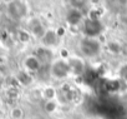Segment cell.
<instances>
[{"mask_svg": "<svg viewBox=\"0 0 127 119\" xmlns=\"http://www.w3.org/2000/svg\"><path fill=\"white\" fill-rule=\"evenodd\" d=\"M6 9L9 16L14 20H21L29 14V6L25 1H10Z\"/></svg>", "mask_w": 127, "mask_h": 119, "instance_id": "cell-2", "label": "cell"}, {"mask_svg": "<svg viewBox=\"0 0 127 119\" xmlns=\"http://www.w3.org/2000/svg\"><path fill=\"white\" fill-rule=\"evenodd\" d=\"M16 79H18L19 84H21V85H24V87H28V85H30V84L32 83V77H31V74L28 73L26 70H23V72L18 73Z\"/></svg>", "mask_w": 127, "mask_h": 119, "instance_id": "cell-11", "label": "cell"}, {"mask_svg": "<svg viewBox=\"0 0 127 119\" xmlns=\"http://www.w3.org/2000/svg\"><path fill=\"white\" fill-rule=\"evenodd\" d=\"M6 94H8V97H9V98L15 99V98H18V97H19V90H18L15 87H11V88H9V89H8Z\"/></svg>", "mask_w": 127, "mask_h": 119, "instance_id": "cell-17", "label": "cell"}, {"mask_svg": "<svg viewBox=\"0 0 127 119\" xmlns=\"http://www.w3.org/2000/svg\"><path fill=\"white\" fill-rule=\"evenodd\" d=\"M10 117L13 119H21L24 117V110L20 108V107H14L11 110H10Z\"/></svg>", "mask_w": 127, "mask_h": 119, "instance_id": "cell-14", "label": "cell"}, {"mask_svg": "<svg viewBox=\"0 0 127 119\" xmlns=\"http://www.w3.org/2000/svg\"><path fill=\"white\" fill-rule=\"evenodd\" d=\"M30 38H31V34L28 30H19L18 31V39L21 43H29L30 41Z\"/></svg>", "mask_w": 127, "mask_h": 119, "instance_id": "cell-13", "label": "cell"}, {"mask_svg": "<svg viewBox=\"0 0 127 119\" xmlns=\"http://www.w3.org/2000/svg\"><path fill=\"white\" fill-rule=\"evenodd\" d=\"M29 29H30V34H32L34 36L40 38V39L45 35V33L47 30L44 26V24L41 23V20L37 19V18H34L29 21Z\"/></svg>", "mask_w": 127, "mask_h": 119, "instance_id": "cell-7", "label": "cell"}, {"mask_svg": "<svg viewBox=\"0 0 127 119\" xmlns=\"http://www.w3.org/2000/svg\"><path fill=\"white\" fill-rule=\"evenodd\" d=\"M67 64H69V68H70V72L74 73L75 75H81L85 73L86 68H85V63L81 58H69L67 59Z\"/></svg>", "mask_w": 127, "mask_h": 119, "instance_id": "cell-6", "label": "cell"}, {"mask_svg": "<svg viewBox=\"0 0 127 119\" xmlns=\"http://www.w3.org/2000/svg\"><path fill=\"white\" fill-rule=\"evenodd\" d=\"M41 67L40 60L35 56V55H29L24 59V68L26 69V72H37Z\"/></svg>", "mask_w": 127, "mask_h": 119, "instance_id": "cell-9", "label": "cell"}, {"mask_svg": "<svg viewBox=\"0 0 127 119\" xmlns=\"http://www.w3.org/2000/svg\"><path fill=\"white\" fill-rule=\"evenodd\" d=\"M0 20H1V14H0Z\"/></svg>", "mask_w": 127, "mask_h": 119, "instance_id": "cell-18", "label": "cell"}, {"mask_svg": "<svg viewBox=\"0 0 127 119\" xmlns=\"http://www.w3.org/2000/svg\"><path fill=\"white\" fill-rule=\"evenodd\" d=\"M56 95H57V92H56V89L52 88V87H46V88L42 90V97H44L45 99H47V102L54 100V99L56 98Z\"/></svg>", "mask_w": 127, "mask_h": 119, "instance_id": "cell-12", "label": "cell"}, {"mask_svg": "<svg viewBox=\"0 0 127 119\" xmlns=\"http://www.w3.org/2000/svg\"><path fill=\"white\" fill-rule=\"evenodd\" d=\"M82 20H84V14H82L81 10L75 9V8H70L67 10V13H66V21L70 25V28L79 26Z\"/></svg>", "mask_w": 127, "mask_h": 119, "instance_id": "cell-5", "label": "cell"}, {"mask_svg": "<svg viewBox=\"0 0 127 119\" xmlns=\"http://www.w3.org/2000/svg\"><path fill=\"white\" fill-rule=\"evenodd\" d=\"M41 43H42V46L47 48V49H50L52 46H56L57 43H59V36H57L56 31L52 30V29H47L45 35L41 38Z\"/></svg>", "mask_w": 127, "mask_h": 119, "instance_id": "cell-8", "label": "cell"}, {"mask_svg": "<svg viewBox=\"0 0 127 119\" xmlns=\"http://www.w3.org/2000/svg\"><path fill=\"white\" fill-rule=\"evenodd\" d=\"M56 108H57V105H56V103H55L54 100H51V102H46V104H45V110H46L47 113H52V112H55Z\"/></svg>", "mask_w": 127, "mask_h": 119, "instance_id": "cell-16", "label": "cell"}, {"mask_svg": "<svg viewBox=\"0 0 127 119\" xmlns=\"http://www.w3.org/2000/svg\"><path fill=\"white\" fill-rule=\"evenodd\" d=\"M107 46H108V50L111 53H113V54H117V53L121 51V45L117 41H111V43H108Z\"/></svg>", "mask_w": 127, "mask_h": 119, "instance_id": "cell-15", "label": "cell"}, {"mask_svg": "<svg viewBox=\"0 0 127 119\" xmlns=\"http://www.w3.org/2000/svg\"><path fill=\"white\" fill-rule=\"evenodd\" d=\"M69 73H70L69 64L64 59H59V60H56L51 64V75L56 79L66 78L69 75Z\"/></svg>", "mask_w": 127, "mask_h": 119, "instance_id": "cell-4", "label": "cell"}, {"mask_svg": "<svg viewBox=\"0 0 127 119\" xmlns=\"http://www.w3.org/2000/svg\"><path fill=\"white\" fill-rule=\"evenodd\" d=\"M79 48H80V51L85 56L94 58V56L100 54V51H101V43L98 41L97 38L84 36V38H81V40L79 43Z\"/></svg>", "mask_w": 127, "mask_h": 119, "instance_id": "cell-1", "label": "cell"}, {"mask_svg": "<svg viewBox=\"0 0 127 119\" xmlns=\"http://www.w3.org/2000/svg\"><path fill=\"white\" fill-rule=\"evenodd\" d=\"M35 56L40 60V63H41V64H42V63H49V62L51 60V58H52V53H51V50H50V49L41 46V48H39V49L36 50Z\"/></svg>", "mask_w": 127, "mask_h": 119, "instance_id": "cell-10", "label": "cell"}, {"mask_svg": "<svg viewBox=\"0 0 127 119\" xmlns=\"http://www.w3.org/2000/svg\"><path fill=\"white\" fill-rule=\"evenodd\" d=\"M102 29H103V25L100 20L87 18L82 24V31H84L85 36H87V38H97L102 33Z\"/></svg>", "mask_w": 127, "mask_h": 119, "instance_id": "cell-3", "label": "cell"}]
</instances>
